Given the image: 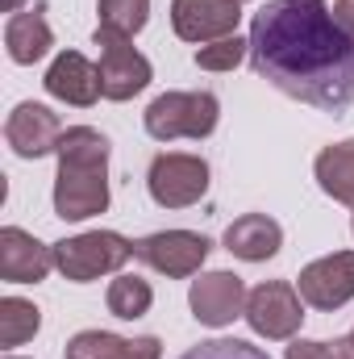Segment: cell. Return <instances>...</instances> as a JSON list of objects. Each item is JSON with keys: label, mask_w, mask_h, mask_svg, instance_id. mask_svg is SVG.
Listing matches in <instances>:
<instances>
[{"label": "cell", "mask_w": 354, "mask_h": 359, "mask_svg": "<svg viewBox=\"0 0 354 359\" xmlns=\"http://www.w3.org/2000/svg\"><path fill=\"white\" fill-rule=\"evenodd\" d=\"M250 67L300 104H354V38L325 0H267L250 21Z\"/></svg>", "instance_id": "6da1fadb"}, {"label": "cell", "mask_w": 354, "mask_h": 359, "mask_svg": "<svg viewBox=\"0 0 354 359\" xmlns=\"http://www.w3.org/2000/svg\"><path fill=\"white\" fill-rule=\"evenodd\" d=\"M55 172V217L88 222L108 209V138L92 126H71L59 138Z\"/></svg>", "instance_id": "7a4b0ae2"}, {"label": "cell", "mask_w": 354, "mask_h": 359, "mask_svg": "<svg viewBox=\"0 0 354 359\" xmlns=\"http://www.w3.org/2000/svg\"><path fill=\"white\" fill-rule=\"evenodd\" d=\"M221 121V104L213 92H163L146 104L142 126L155 142H176V138H208Z\"/></svg>", "instance_id": "3957f363"}, {"label": "cell", "mask_w": 354, "mask_h": 359, "mask_svg": "<svg viewBox=\"0 0 354 359\" xmlns=\"http://www.w3.org/2000/svg\"><path fill=\"white\" fill-rule=\"evenodd\" d=\"M129 259H134V243L117 230H88V234L55 243V268L71 284H92L100 276H113Z\"/></svg>", "instance_id": "277c9868"}, {"label": "cell", "mask_w": 354, "mask_h": 359, "mask_svg": "<svg viewBox=\"0 0 354 359\" xmlns=\"http://www.w3.org/2000/svg\"><path fill=\"white\" fill-rule=\"evenodd\" d=\"M92 42L100 46V84H104V100H134L138 92L155 80V67L150 59L134 46V38L108 29V25H96Z\"/></svg>", "instance_id": "5b68a950"}, {"label": "cell", "mask_w": 354, "mask_h": 359, "mask_svg": "<svg viewBox=\"0 0 354 359\" xmlns=\"http://www.w3.org/2000/svg\"><path fill=\"white\" fill-rule=\"evenodd\" d=\"M242 318H246V326H250L259 339L288 343V339H296V330L304 326V297H300V288L288 284V280H263L259 288H250Z\"/></svg>", "instance_id": "8992f818"}, {"label": "cell", "mask_w": 354, "mask_h": 359, "mask_svg": "<svg viewBox=\"0 0 354 359\" xmlns=\"http://www.w3.org/2000/svg\"><path fill=\"white\" fill-rule=\"evenodd\" d=\"M146 192L159 209H187L208 192V163L200 155L163 151L146 172Z\"/></svg>", "instance_id": "52a82bcc"}, {"label": "cell", "mask_w": 354, "mask_h": 359, "mask_svg": "<svg viewBox=\"0 0 354 359\" xmlns=\"http://www.w3.org/2000/svg\"><path fill=\"white\" fill-rule=\"evenodd\" d=\"M208 251H213V243L196 230H159V234H146L134 243V259H142L146 268H155L167 280L200 276Z\"/></svg>", "instance_id": "ba28073f"}, {"label": "cell", "mask_w": 354, "mask_h": 359, "mask_svg": "<svg viewBox=\"0 0 354 359\" xmlns=\"http://www.w3.org/2000/svg\"><path fill=\"white\" fill-rule=\"evenodd\" d=\"M246 284L238 271H200L187 288V305H192V318L200 326H229L234 318L246 313Z\"/></svg>", "instance_id": "9c48e42d"}, {"label": "cell", "mask_w": 354, "mask_h": 359, "mask_svg": "<svg viewBox=\"0 0 354 359\" xmlns=\"http://www.w3.org/2000/svg\"><path fill=\"white\" fill-rule=\"evenodd\" d=\"M296 288H300L304 305L321 309V313H334V309L351 305L354 301V251H334V255L313 259L309 268H300Z\"/></svg>", "instance_id": "30bf717a"}, {"label": "cell", "mask_w": 354, "mask_h": 359, "mask_svg": "<svg viewBox=\"0 0 354 359\" xmlns=\"http://www.w3.org/2000/svg\"><path fill=\"white\" fill-rule=\"evenodd\" d=\"M242 0H171V29L183 42H217L238 34Z\"/></svg>", "instance_id": "8fae6325"}, {"label": "cell", "mask_w": 354, "mask_h": 359, "mask_svg": "<svg viewBox=\"0 0 354 359\" xmlns=\"http://www.w3.org/2000/svg\"><path fill=\"white\" fill-rule=\"evenodd\" d=\"M59 138H63L59 113H50L38 100H21L4 121V142L13 147L17 159H46L59 151Z\"/></svg>", "instance_id": "7c38bea8"}, {"label": "cell", "mask_w": 354, "mask_h": 359, "mask_svg": "<svg viewBox=\"0 0 354 359\" xmlns=\"http://www.w3.org/2000/svg\"><path fill=\"white\" fill-rule=\"evenodd\" d=\"M55 268V243H38L21 226L0 230V280L4 284H38Z\"/></svg>", "instance_id": "4fadbf2b"}, {"label": "cell", "mask_w": 354, "mask_h": 359, "mask_svg": "<svg viewBox=\"0 0 354 359\" xmlns=\"http://www.w3.org/2000/svg\"><path fill=\"white\" fill-rule=\"evenodd\" d=\"M46 92L63 104H76V109H92L100 96H104V84H100V67L92 63L88 55L80 50H63L55 55L50 72H46Z\"/></svg>", "instance_id": "5bb4252c"}, {"label": "cell", "mask_w": 354, "mask_h": 359, "mask_svg": "<svg viewBox=\"0 0 354 359\" xmlns=\"http://www.w3.org/2000/svg\"><path fill=\"white\" fill-rule=\"evenodd\" d=\"M55 46V34H50V21H46V8L34 4V8H21L4 21V50L17 67H34L50 55Z\"/></svg>", "instance_id": "9a60e30c"}, {"label": "cell", "mask_w": 354, "mask_h": 359, "mask_svg": "<svg viewBox=\"0 0 354 359\" xmlns=\"http://www.w3.org/2000/svg\"><path fill=\"white\" fill-rule=\"evenodd\" d=\"M221 243H225V251L238 255L242 264H267V259L279 255L283 230H279V222L267 217V213H242L238 222L225 226V238H221Z\"/></svg>", "instance_id": "2e32d148"}, {"label": "cell", "mask_w": 354, "mask_h": 359, "mask_svg": "<svg viewBox=\"0 0 354 359\" xmlns=\"http://www.w3.org/2000/svg\"><path fill=\"white\" fill-rule=\"evenodd\" d=\"M67 359H163V343L155 334L121 339L108 330H80L67 343Z\"/></svg>", "instance_id": "e0dca14e"}, {"label": "cell", "mask_w": 354, "mask_h": 359, "mask_svg": "<svg viewBox=\"0 0 354 359\" xmlns=\"http://www.w3.org/2000/svg\"><path fill=\"white\" fill-rule=\"evenodd\" d=\"M313 176H317L325 196H334L338 205L354 209V138L325 147L317 155V163H313Z\"/></svg>", "instance_id": "ac0fdd59"}, {"label": "cell", "mask_w": 354, "mask_h": 359, "mask_svg": "<svg viewBox=\"0 0 354 359\" xmlns=\"http://www.w3.org/2000/svg\"><path fill=\"white\" fill-rule=\"evenodd\" d=\"M104 305H108L113 318H121V322H138V318L150 313V305H155V288H150V280H142V276H117V280L108 284V292H104Z\"/></svg>", "instance_id": "d6986e66"}, {"label": "cell", "mask_w": 354, "mask_h": 359, "mask_svg": "<svg viewBox=\"0 0 354 359\" xmlns=\"http://www.w3.org/2000/svg\"><path fill=\"white\" fill-rule=\"evenodd\" d=\"M42 330V309L25 297H4L0 301V347H21Z\"/></svg>", "instance_id": "ffe728a7"}, {"label": "cell", "mask_w": 354, "mask_h": 359, "mask_svg": "<svg viewBox=\"0 0 354 359\" xmlns=\"http://www.w3.org/2000/svg\"><path fill=\"white\" fill-rule=\"evenodd\" d=\"M96 13H100V25L134 38L150 21V0H96Z\"/></svg>", "instance_id": "44dd1931"}, {"label": "cell", "mask_w": 354, "mask_h": 359, "mask_svg": "<svg viewBox=\"0 0 354 359\" xmlns=\"http://www.w3.org/2000/svg\"><path fill=\"white\" fill-rule=\"evenodd\" d=\"M250 55V38H238V34H229V38H217V42H204V46H196V67L200 72H234L242 59Z\"/></svg>", "instance_id": "7402d4cb"}, {"label": "cell", "mask_w": 354, "mask_h": 359, "mask_svg": "<svg viewBox=\"0 0 354 359\" xmlns=\"http://www.w3.org/2000/svg\"><path fill=\"white\" fill-rule=\"evenodd\" d=\"M179 359H271L263 347L246 343V339H208V343H196L192 351H183Z\"/></svg>", "instance_id": "603a6c76"}, {"label": "cell", "mask_w": 354, "mask_h": 359, "mask_svg": "<svg viewBox=\"0 0 354 359\" xmlns=\"http://www.w3.org/2000/svg\"><path fill=\"white\" fill-rule=\"evenodd\" d=\"M283 359H334V355H330V343H317V339H292V347L283 351Z\"/></svg>", "instance_id": "cb8c5ba5"}, {"label": "cell", "mask_w": 354, "mask_h": 359, "mask_svg": "<svg viewBox=\"0 0 354 359\" xmlns=\"http://www.w3.org/2000/svg\"><path fill=\"white\" fill-rule=\"evenodd\" d=\"M330 8H334V17H338V25H342V29H346V34L354 38V0H334Z\"/></svg>", "instance_id": "d4e9b609"}, {"label": "cell", "mask_w": 354, "mask_h": 359, "mask_svg": "<svg viewBox=\"0 0 354 359\" xmlns=\"http://www.w3.org/2000/svg\"><path fill=\"white\" fill-rule=\"evenodd\" d=\"M330 355H334V359H354L351 334H346V339H334V343H330Z\"/></svg>", "instance_id": "484cf974"}, {"label": "cell", "mask_w": 354, "mask_h": 359, "mask_svg": "<svg viewBox=\"0 0 354 359\" xmlns=\"http://www.w3.org/2000/svg\"><path fill=\"white\" fill-rule=\"evenodd\" d=\"M21 4H25V0H0V8H4V13H21Z\"/></svg>", "instance_id": "4316f807"}, {"label": "cell", "mask_w": 354, "mask_h": 359, "mask_svg": "<svg viewBox=\"0 0 354 359\" xmlns=\"http://www.w3.org/2000/svg\"><path fill=\"white\" fill-rule=\"evenodd\" d=\"M4 359H21V355H4Z\"/></svg>", "instance_id": "83f0119b"}, {"label": "cell", "mask_w": 354, "mask_h": 359, "mask_svg": "<svg viewBox=\"0 0 354 359\" xmlns=\"http://www.w3.org/2000/svg\"><path fill=\"white\" fill-rule=\"evenodd\" d=\"M351 230H354V217H351Z\"/></svg>", "instance_id": "f1b7e54d"}, {"label": "cell", "mask_w": 354, "mask_h": 359, "mask_svg": "<svg viewBox=\"0 0 354 359\" xmlns=\"http://www.w3.org/2000/svg\"><path fill=\"white\" fill-rule=\"evenodd\" d=\"M351 343H354V330H351Z\"/></svg>", "instance_id": "f546056e"}, {"label": "cell", "mask_w": 354, "mask_h": 359, "mask_svg": "<svg viewBox=\"0 0 354 359\" xmlns=\"http://www.w3.org/2000/svg\"><path fill=\"white\" fill-rule=\"evenodd\" d=\"M242 4H246V0H242Z\"/></svg>", "instance_id": "4dcf8cb0"}]
</instances>
